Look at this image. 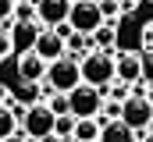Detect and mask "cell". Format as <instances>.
<instances>
[{"label":"cell","instance_id":"6da1fadb","mask_svg":"<svg viewBox=\"0 0 153 142\" xmlns=\"http://www.w3.org/2000/svg\"><path fill=\"white\" fill-rule=\"evenodd\" d=\"M114 78H117V50L93 46L89 53H82V82H93V85L107 89Z\"/></svg>","mask_w":153,"mask_h":142},{"label":"cell","instance_id":"7a4b0ae2","mask_svg":"<svg viewBox=\"0 0 153 142\" xmlns=\"http://www.w3.org/2000/svg\"><path fill=\"white\" fill-rule=\"evenodd\" d=\"M78 82H82V57H75V53H64V57L50 61L43 92H53V89H57V92H71Z\"/></svg>","mask_w":153,"mask_h":142},{"label":"cell","instance_id":"3957f363","mask_svg":"<svg viewBox=\"0 0 153 142\" xmlns=\"http://www.w3.org/2000/svg\"><path fill=\"white\" fill-rule=\"evenodd\" d=\"M53 124H57V114H53V106L46 103V100L29 103L25 110H22V132H25L29 139H43V135H50Z\"/></svg>","mask_w":153,"mask_h":142},{"label":"cell","instance_id":"277c9868","mask_svg":"<svg viewBox=\"0 0 153 142\" xmlns=\"http://www.w3.org/2000/svg\"><path fill=\"white\" fill-rule=\"evenodd\" d=\"M68 100H71V114L75 117H100V110H103V89L93 85V82H78L68 92Z\"/></svg>","mask_w":153,"mask_h":142},{"label":"cell","instance_id":"5b68a950","mask_svg":"<svg viewBox=\"0 0 153 142\" xmlns=\"http://www.w3.org/2000/svg\"><path fill=\"white\" fill-rule=\"evenodd\" d=\"M68 21H71V29L75 32H85L93 36L107 18H103V7H100V0H75L71 4V14H68Z\"/></svg>","mask_w":153,"mask_h":142},{"label":"cell","instance_id":"8992f818","mask_svg":"<svg viewBox=\"0 0 153 142\" xmlns=\"http://www.w3.org/2000/svg\"><path fill=\"white\" fill-rule=\"evenodd\" d=\"M121 121H128L135 132H146L153 121V103L150 96H128L125 103H121Z\"/></svg>","mask_w":153,"mask_h":142},{"label":"cell","instance_id":"52a82bcc","mask_svg":"<svg viewBox=\"0 0 153 142\" xmlns=\"http://www.w3.org/2000/svg\"><path fill=\"white\" fill-rule=\"evenodd\" d=\"M75 0H36V21L46 29H57L61 21H68Z\"/></svg>","mask_w":153,"mask_h":142},{"label":"cell","instance_id":"ba28073f","mask_svg":"<svg viewBox=\"0 0 153 142\" xmlns=\"http://www.w3.org/2000/svg\"><path fill=\"white\" fill-rule=\"evenodd\" d=\"M36 53H39V57H46V61H57V57L68 53V39L57 32V29H43L39 39H36Z\"/></svg>","mask_w":153,"mask_h":142},{"label":"cell","instance_id":"9c48e42d","mask_svg":"<svg viewBox=\"0 0 153 142\" xmlns=\"http://www.w3.org/2000/svg\"><path fill=\"white\" fill-rule=\"evenodd\" d=\"M46 68H50V61L39 57L36 50L18 57V78H25V82H46Z\"/></svg>","mask_w":153,"mask_h":142},{"label":"cell","instance_id":"30bf717a","mask_svg":"<svg viewBox=\"0 0 153 142\" xmlns=\"http://www.w3.org/2000/svg\"><path fill=\"white\" fill-rule=\"evenodd\" d=\"M46 25H39V21H14L11 25V36H14V50L18 53H29V50H36V39Z\"/></svg>","mask_w":153,"mask_h":142},{"label":"cell","instance_id":"8fae6325","mask_svg":"<svg viewBox=\"0 0 153 142\" xmlns=\"http://www.w3.org/2000/svg\"><path fill=\"white\" fill-rule=\"evenodd\" d=\"M117 78L135 85L143 78V53H132V50H117Z\"/></svg>","mask_w":153,"mask_h":142},{"label":"cell","instance_id":"7c38bea8","mask_svg":"<svg viewBox=\"0 0 153 142\" xmlns=\"http://www.w3.org/2000/svg\"><path fill=\"white\" fill-rule=\"evenodd\" d=\"M100 142H135V128L128 124V121H103V132H100Z\"/></svg>","mask_w":153,"mask_h":142},{"label":"cell","instance_id":"4fadbf2b","mask_svg":"<svg viewBox=\"0 0 153 142\" xmlns=\"http://www.w3.org/2000/svg\"><path fill=\"white\" fill-rule=\"evenodd\" d=\"M100 132H103V121L100 117H78L71 142H93V139H100Z\"/></svg>","mask_w":153,"mask_h":142},{"label":"cell","instance_id":"5bb4252c","mask_svg":"<svg viewBox=\"0 0 153 142\" xmlns=\"http://www.w3.org/2000/svg\"><path fill=\"white\" fill-rule=\"evenodd\" d=\"M93 43H96L100 50H114V46H117V29L111 25V21H107V25H100V29L93 32Z\"/></svg>","mask_w":153,"mask_h":142},{"label":"cell","instance_id":"9a60e30c","mask_svg":"<svg viewBox=\"0 0 153 142\" xmlns=\"http://www.w3.org/2000/svg\"><path fill=\"white\" fill-rule=\"evenodd\" d=\"M14 100L22 106H29V103H39V82H25L22 78V85L14 89Z\"/></svg>","mask_w":153,"mask_h":142},{"label":"cell","instance_id":"2e32d148","mask_svg":"<svg viewBox=\"0 0 153 142\" xmlns=\"http://www.w3.org/2000/svg\"><path fill=\"white\" fill-rule=\"evenodd\" d=\"M75 114H57V124H53V132H57V135H61V139H71V135H75Z\"/></svg>","mask_w":153,"mask_h":142},{"label":"cell","instance_id":"e0dca14e","mask_svg":"<svg viewBox=\"0 0 153 142\" xmlns=\"http://www.w3.org/2000/svg\"><path fill=\"white\" fill-rule=\"evenodd\" d=\"M11 53H18V50H14V36H11V25H0V61H7Z\"/></svg>","mask_w":153,"mask_h":142},{"label":"cell","instance_id":"ac0fdd59","mask_svg":"<svg viewBox=\"0 0 153 142\" xmlns=\"http://www.w3.org/2000/svg\"><path fill=\"white\" fill-rule=\"evenodd\" d=\"M68 53H75V57L89 53V50H85V32H71L68 36Z\"/></svg>","mask_w":153,"mask_h":142},{"label":"cell","instance_id":"d6986e66","mask_svg":"<svg viewBox=\"0 0 153 142\" xmlns=\"http://www.w3.org/2000/svg\"><path fill=\"white\" fill-rule=\"evenodd\" d=\"M14 21H36V0L32 4H14Z\"/></svg>","mask_w":153,"mask_h":142},{"label":"cell","instance_id":"ffe728a7","mask_svg":"<svg viewBox=\"0 0 153 142\" xmlns=\"http://www.w3.org/2000/svg\"><path fill=\"white\" fill-rule=\"evenodd\" d=\"M100 7H103V18H107V21H114L117 14L125 11V4H117V0H100Z\"/></svg>","mask_w":153,"mask_h":142},{"label":"cell","instance_id":"44dd1931","mask_svg":"<svg viewBox=\"0 0 153 142\" xmlns=\"http://www.w3.org/2000/svg\"><path fill=\"white\" fill-rule=\"evenodd\" d=\"M143 78L153 85V46H146V50H143Z\"/></svg>","mask_w":153,"mask_h":142},{"label":"cell","instance_id":"7402d4cb","mask_svg":"<svg viewBox=\"0 0 153 142\" xmlns=\"http://www.w3.org/2000/svg\"><path fill=\"white\" fill-rule=\"evenodd\" d=\"M114 117H121V100H111V103L100 110V121H114Z\"/></svg>","mask_w":153,"mask_h":142},{"label":"cell","instance_id":"603a6c76","mask_svg":"<svg viewBox=\"0 0 153 142\" xmlns=\"http://www.w3.org/2000/svg\"><path fill=\"white\" fill-rule=\"evenodd\" d=\"M11 14H14V0H0V25H4Z\"/></svg>","mask_w":153,"mask_h":142},{"label":"cell","instance_id":"cb8c5ba5","mask_svg":"<svg viewBox=\"0 0 153 142\" xmlns=\"http://www.w3.org/2000/svg\"><path fill=\"white\" fill-rule=\"evenodd\" d=\"M0 142H36V139H29V135H25V132H22V128H18V132H14V135H7V139H0Z\"/></svg>","mask_w":153,"mask_h":142},{"label":"cell","instance_id":"d4e9b609","mask_svg":"<svg viewBox=\"0 0 153 142\" xmlns=\"http://www.w3.org/2000/svg\"><path fill=\"white\" fill-rule=\"evenodd\" d=\"M36 142H64V139H61L57 132H50V135H43V139H36Z\"/></svg>","mask_w":153,"mask_h":142},{"label":"cell","instance_id":"484cf974","mask_svg":"<svg viewBox=\"0 0 153 142\" xmlns=\"http://www.w3.org/2000/svg\"><path fill=\"white\" fill-rule=\"evenodd\" d=\"M11 96H7V85H0V103H7Z\"/></svg>","mask_w":153,"mask_h":142},{"label":"cell","instance_id":"4316f807","mask_svg":"<svg viewBox=\"0 0 153 142\" xmlns=\"http://www.w3.org/2000/svg\"><path fill=\"white\" fill-rule=\"evenodd\" d=\"M139 135H143L139 142H153V132H139Z\"/></svg>","mask_w":153,"mask_h":142},{"label":"cell","instance_id":"83f0119b","mask_svg":"<svg viewBox=\"0 0 153 142\" xmlns=\"http://www.w3.org/2000/svg\"><path fill=\"white\" fill-rule=\"evenodd\" d=\"M146 46H153V25H150V32H146Z\"/></svg>","mask_w":153,"mask_h":142},{"label":"cell","instance_id":"f1b7e54d","mask_svg":"<svg viewBox=\"0 0 153 142\" xmlns=\"http://www.w3.org/2000/svg\"><path fill=\"white\" fill-rule=\"evenodd\" d=\"M146 132H153V121H150V128H146Z\"/></svg>","mask_w":153,"mask_h":142},{"label":"cell","instance_id":"f546056e","mask_svg":"<svg viewBox=\"0 0 153 142\" xmlns=\"http://www.w3.org/2000/svg\"><path fill=\"white\" fill-rule=\"evenodd\" d=\"M93 142H100V139H93Z\"/></svg>","mask_w":153,"mask_h":142}]
</instances>
